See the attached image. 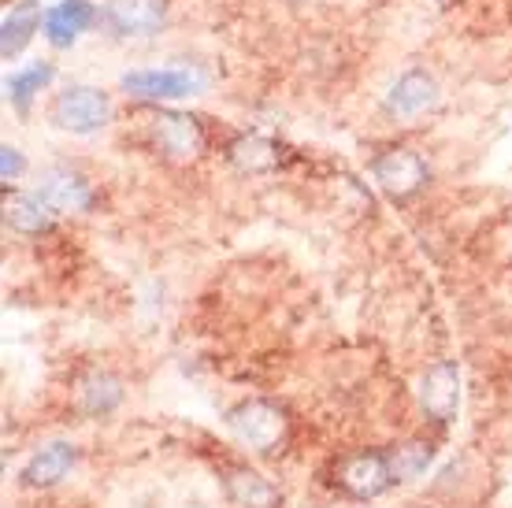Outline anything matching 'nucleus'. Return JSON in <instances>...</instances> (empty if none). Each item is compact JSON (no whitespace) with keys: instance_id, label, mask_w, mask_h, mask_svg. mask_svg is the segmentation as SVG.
<instances>
[{"instance_id":"39448f33","label":"nucleus","mask_w":512,"mask_h":508,"mask_svg":"<svg viewBox=\"0 0 512 508\" xmlns=\"http://www.w3.org/2000/svg\"><path fill=\"white\" fill-rule=\"evenodd\" d=\"M334 483L342 486L349 497H357V501H372V497L386 494V490L397 483V475H394V464H390L386 453L364 449V453H353V457L342 460V468H338V479H334Z\"/></svg>"},{"instance_id":"6ab92c4d","label":"nucleus","mask_w":512,"mask_h":508,"mask_svg":"<svg viewBox=\"0 0 512 508\" xmlns=\"http://www.w3.org/2000/svg\"><path fill=\"white\" fill-rule=\"evenodd\" d=\"M431 460H435V445L420 442V438L397 445V453H390V464H394L397 479H420Z\"/></svg>"},{"instance_id":"2eb2a0df","label":"nucleus","mask_w":512,"mask_h":508,"mask_svg":"<svg viewBox=\"0 0 512 508\" xmlns=\"http://www.w3.org/2000/svg\"><path fill=\"white\" fill-rule=\"evenodd\" d=\"M223 490H227V497L234 501V508H282L279 490H275L264 475H256V471H249V468L227 471Z\"/></svg>"},{"instance_id":"dca6fc26","label":"nucleus","mask_w":512,"mask_h":508,"mask_svg":"<svg viewBox=\"0 0 512 508\" xmlns=\"http://www.w3.org/2000/svg\"><path fill=\"white\" fill-rule=\"evenodd\" d=\"M52 219H56V212H52L49 204H45V197H41L38 190L34 193H12L8 201H4V223L15 230V234H45V230L52 227Z\"/></svg>"},{"instance_id":"9b49d317","label":"nucleus","mask_w":512,"mask_h":508,"mask_svg":"<svg viewBox=\"0 0 512 508\" xmlns=\"http://www.w3.org/2000/svg\"><path fill=\"white\" fill-rule=\"evenodd\" d=\"M78 464V449L71 442H49L45 449H38L34 457L26 460L19 483L30 490H49V486L64 483L71 468Z\"/></svg>"},{"instance_id":"aec40b11","label":"nucleus","mask_w":512,"mask_h":508,"mask_svg":"<svg viewBox=\"0 0 512 508\" xmlns=\"http://www.w3.org/2000/svg\"><path fill=\"white\" fill-rule=\"evenodd\" d=\"M23 167H26V160H23V153H19V149H12V145H4V149H0V178H4L8 186L23 175Z\"/></svg>"},{"instance_id":"f03ea898","label":"nucleus","mask_w":512,"mask_h":508,"mask_svg":"<svg viewBox=\"0 0 512 508\" xmlns=\"http://www.w3.org/2000/svg\"><path fill=\"white\" fill-rule=\"evenodd\" d=\"M52 123L67 134H97L112 119V101L97 86H67L49 108Z\"/></svg>"},{"instance_id":"7ed1b4c3","label":"nucleus","mask_w":512,"mask_h":508,"mask_svg":"<svg viewBox=\"0 0 512 508\" xmlns=\"http://www.w3.org/2000/svg\"><path fill=\"white\" fill-rule=\"evenodd\" d=\"M149 141L167 160H193V156L205 153V127L186 112L160 108L149 115Z\"/></svg>"},{"instance_id":"f8f14e48","label":"nucleus","mask_w":512,"mask_h":508,"mask_svg":"<svg viewBox=\"0 0 512 508\" xmlns=\"http://www.w3.org/2000/svg\"><path fill=\"white\" fill-rule=\"evenodd\" d=\"M97 23V12H93L90 0H64V4H56L45 12V38L49 45L56 49H67V45H75V38L86 30V26Z\"/></svg>"},{"instance_id":"f3484780","label":"nucleus","mask_w":512,"mask_h":508,"mask_svg":"<svg viewBox=\"0 0 512 508\" xmlns=\"http://www.w3.org/2000/svg\"><path fill=\"white\" fill-rule=\"evenodd\" d=\"M227 156H231V164L238 167V171H245V175H264V171H275L279 167V145L271 138H264V134H245V138L231 141V149H227Z\"/></svg>"},{"instance_id":"f257e3e1","label":"nucleus","mask_w":512,"mask_h":508,"mask_svg":"<svg viewBox=\"0 0 512 508\" xmlns=\"http://www.w3.org/2000/svg\"><path fill=\"white\" fill-rule=\"evenodd\" d=\"M227 427L238 442L249 449V453H260V457H268L275 453L282 442H286V412L279 405H271V401H242L238 408L227 412Z\"/></svg>"},{"instance_id":"20e7f679","label":"nucleus","mask_w":512,"mask_h":508,"mask_svg":"<svg viewBox=\"0 0 512 508\" xmlns=\"http://www.w3.org/2000/svg\"><path fill=\"white\" fill-rule=\"evenodd\" d=\"M372 175L390 201H409L427 186V164L412 149H386L372 160Z\"/></svg>"},{"instance_id":"9d476101","label":"nucleus","mask_w":512,"mask_h":508,"mask_svg":"<svg viewBox=\"0 0 512 508\" xmlns=\"http://www.w3.org/2000/svg\"><path fill=\"white\" fill-rule=\"evenodd\" d=\"M38 193L45 197L52 212H86V208H93L90 182L71 167H49L38 182Z\"/></svg>"},{"instance_id":"1a4fd4ad","label":"nucleus","mask_w":512,"mask_h":508,"mask_svg":"<svg viewBox=\"0 0 512 508\" xmlns=\"http://www.w3.org/2000/svg\"><path fill=\"white\" fill-rule=\"evenodd\" d=\"M438 104V82L435 75H427L420 67H412L397 78L390 93H386V112L397 115V119H412V115H423L427 108Z\"/></svg>"},{"instance_id":"a211bd4d","label":"nucleus","mask_w":512,"mask_h":508,"mask_svg":"<svg viewBox=\"0 0 512 508\" xmlns=\"http://www.w3.org/2000/svg\"><path fill=\"white\" fill-rule=\"evenodd\" d=\"M49 82H52V64H30L26 71H15V75L4 82V93H8V101H12L15 108H26Z\"/></svg>"},{"instance_id":"ddd939ff","label":"nucleus","mask_w":512,"mask_h":508,"mask_svg":"<svg viewBox=\"0 0 512 508\" xmlns=\"http://www.w3.org/2000/svg\"><path fill=\"white\" fill-rule=\"evenodd\" d=\"M123 401V382L108 371H90L86 379L78 382V412L90 420H104L112 416Z\"/></svg>"},{"instance_id":"4468645a","label":"nucleus","mask_w":512,"mask_h":508,"mask_svg":"<svg viewBox=\"0 0 512 508\" xmlns=\"http://www.w3.org/2000/svg\"><path fill=\"white\" fill-rule=\"evenodd\" d=\"M45 23L38 0H19L12 4V12L4 15V30H0V56L12 60L26 49V41L38 34V26Z\"/></svg>"},{"instance_id":"0eeeda50","label":"nucleus","mask_w":512,"mask_h":508,"mask_svg":"<svg viewBox=\"0 0 512 508\" xmlns=\"http://www.w3.org/2000/svg\"><path fill=\"white\" fill-rule=\"evenodd\" d=\"M167 19V0H104V26L116 38H149Z\"/></svg>"},{"instance_id":"6e6552de","label":"nucleus","mask_w":512,"mask_h":508,"mask_svg":"<svg viewBox=\"0 0 512 508\" xmlns=\"http://www.w3.org/2000/svg\"><path fill=\"white\" fill-rule=\"evenodd\" d=\"M420 405L435 423H453L461 408V371L453 360H438L420 379Z\"/></svg>"},{"instance_id":"423d86ee","label":"nucleus","mask_w":512,"mask_h":508,"mask_svg":"<svg viewBox=\"0 0 512 508\" xmlns=\"http://www.w3.org/2000/svg\"><path fill=\"white\" fill-rule=\"evenodd\" d=\"M205 86V78L186 67H145V71H130L123 75V89L145 101H175V97H190Z\"/></svg>"}]
</instances>
